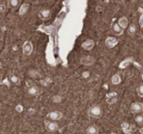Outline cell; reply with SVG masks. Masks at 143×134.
I'll list each match as a JSON object with an SVG mask.
<instances>
[{"mask_svg": "<svg viewBox=\"0 0 143 134\" xmlns=\"http://www.w3.org/2000/svg\"><path fill=\"white\" fill-rule=\"evenodd\" d=\"M102 114H103V111H102L101 107L98 105L92 106V107H90L89 110H88V116L91 117L98 118V117H102Z\"/></svg>", "mask_w": 143, "mask_h": 134, "instance_id": "obj_1", "label": "cell"}, {"mask_svg": "<svg viewBox=\"0 0 143 134\" xmlns=\"http://www.w3.org/2000/svg\"><path fill=\"white\" fill-rule=\"evenodd\" d=\"M33 51V45L30 41H26L23 45V54L25 56H30Z\"/></svg>", "mask_w": 143, "mask_h": 134, "instance_id": "obj_2", "label": "cell"}, {"mask_svg": "<svg viewBox=\"0 0 143 134\" xmlns=\"http://www.w3.org/2000/svg\"><path fill=\"white\" fill-rule=\"evenodd\" d=\"M130 112L132 114H140L143 112V103L134 102L130 106Z\"/></svg>", "mask_w": 143, "mask_h": 134, "instance_id": "obj_3", "label": "cell"}, {"mask_svg": "<svg viewBox=\"0 0 143 134\" xmlns=\"http://www.w3.org/2000/svg\"><path fill=\"white\" fill-rule=\"evenodd\" d=\"M45 128L47 129V131L49 132H55L57 131L59 126H58V123L56 121H48V120H45Z\"/></svg>", "mask_w": 143, "mask_h": 134, "instance_id": "obj_4", "label": "cell"}, {"mask_svg": "<svg viewBox=\"0 0 143 134\" xmlns=\"http://www.w3.org/2000/svg\"><path fill=\"white\" fill-rule=\"evenodd\" d=\"M47 117L49 119L53 120V121H57V120H60L63 117V114L59 111H53V112H50L48 114Z\"/></svg>", "mask_w": 143, "mask_h": 134, "instance_id": "obj_5", "label": "cell"}, {"mask_svg": "<svg viewBox=\"0 0 143 134\" xmlns=\"http://www.w3.org/2000/svg\"><path fill=\"white\" fill-rule=\"evenodd\" d=\"M121 127H122V130H123V132H124L125 134H131L132 130H133V129H132L133 128V126L130 125L128 123H125V121L122 123Z\"/></svg>", "mask_w": 143, "mask_h": 134, "instance_id": "obj_6", "label": "cell"}, {"mask_svg": "<svg viewBox=\"0 0 143 134\" xmlns=\"http://www.w3.org/2000/svg\"><path fill=\"white\" fill-rule=\"evenodd\" d=\"M94 61H95L94 58L91 57V56H86V57L81 58V60H80L81 64L85 65V66H90V65H92L93 63H94Z\"/></svg>", "mask_w": 143, "mask_h": 134, "instance_id": "obj_7", "label": "cell"}, {"mask_svg": "<svg viewBox=\"0 0 143 134\" xmlns=\"http://www.w3.org/2000/svg\"><path fill=\"white\" fill-rule=\"evenodd\" d=\"M118 44V40L115 37H108L106 39V45L109 48H113Z\"/></svg>", "mask_w": 143, "mask_h": 134, "instance_id": "obj_8", "label": "cell"}, {"mask_svg": "<svg viewBox=\"0 0 143 134\" xmlns=\"http://www.w3.org/2000/svg\"><path fill=\"white\" fill-rule=\"evenodd\" d=\"M112 30H113L114 33L117 35L123 34V32H124V29L121 28V26H120L119 23H114L113 27H112Z\"/></svg>", "mask_w": 143, "mask_h": 134, "instance_id": "obj_9", "label": "cell"}, {"mask_svg": "<svg viewBox=\"0 0 143 134\" xmlns=\"http://www.w3.org/2000/svg\"><path fill=\"white\" fill-rule=\"evenodd\" d=\"M28 94L30 96H36L37 94H39V89L34 85H30V87L28 88Z\"/></svg>", "mask_w": 143, "mask_h": 134, "instance_id": "obj_10", "label": "cell"}, {"mask_svg": "<svg viewBox=\"0 0 143 134\" xmlns=\"http://www.w3.org/2000/svg\"><path fill=\"white\" fill-rule=\"evenodd\" d=\"M82 48L85 49V50H91L93 47H94V41L93 40H86L85 42L82 43Z\"/></svg>", "mask_w": 143, "mask_h": 134, "instance_id": "obj_11", "label": "cell"}, {"mask_svg": "<svg viewBox=\"0 0 143 134\" xmlns=\"http://www.w3.org/2000/svg\"><path fill=\"white\" fill-rule=\"evenodd\" d=\"M120 26H121V28L122 29H126L127 28V25H128V21H127V19L125 17H122L121 19L119 20V22H118Z\"/></svg>", "mask_w": 143, "mask_h": 134, "instance_id": "obj_12", "label": "cell"}, {"mask_svg": "<svg viewBox=\"0 0 143 134\" xmlns=\"http://www.w3.org/2000/svg\"><path fill=\"white\" fill-rule=\"evenodd\" d=\"M86 134H98V127L96 125H90L86 128Z\"/></svg>", "mask_w": 143, "mask_h": 134, "instance_id": "obj_13", "label": "cell"}, {"mask_svg": "<svg viewBox=\"0 0 143 134\" xmlns=\"http://www.w3.org/2000/svg\"><path fill=\"white\" fill-rule=\"evenodd\" d=\"M111 81H112V83H113L114 85H118V84H120L121 81H122V78H121L120 75L117 74V75H114V76H112Z\"/></svg>", "mask_w": 143, "mask_h": 134, "instance_id": "obj_14", "label": "cell"}, {"mask_svg": "<svg viewBox=\"0 0 143 134\" xmlns=\"http://www.w3.org/2000/svg\"><path fill=\"white\" fill-rule=\"evenodd\" d=\"M28 10H29V4H28V3H25V4H23V5L21 6L20 11H19V14H20L21 16H23V15H25V14L28 12Z\"/></svg>", "mask_w": 143, "mask_h": 134, "instance_id": "obj_15", "label": "cell"}, {"mask_svg": "<svg viewBox=\"0 0 143 134\" xmlns=\"http://www.w3.org/2000/svg\"><path fill=\"white\" fill-rule=\"evenodd\" d=\"M131 62H132V59L131 58L126 59V60L123 61V62L120 64V68H121V69H125V68H126V67H128V65L130 64Z\"/></svg>", "mask_w": 143, "mask_h": 134, "instance_id": "obj_16", "label": "cell"}, {"mask_svg": "<svg viewBox=\"0 0 143 134\" xmlns=\"http://www.w3.org/2000/svg\"><path fill=\"white\" fill-rule=\"evenodd\" d=\"M9 79H10V81L12 82V83H14V84H19V83H20V78H19L17 76H15V75L10 76Z\"/></svg>", "mask_w": 143, "mask_h": 134, "instance_id": "obj_17", "label": "cell"}, {"mask_svg": "<svg viewBox=\"0 0 143 134\" xmlns=\"http://www.w3.org/2000/svg\"><path fill=\"white\" fill-rule=\"evenodd\" d=\"M135 123L139 125H143V115H138L135 117Z\"/></svg>", "mask_w": 143, "mask_h": 134, "instance_id": "obj_18", "label": "cell"}, {"mask_svg": "<svg viewBox=\"0 0 143 134\" xmlns=\"http://www.w3.org/2000/svg\"><path fill=\"white\" fill-rule=\"evenodd\" d=\"M29 76H30V77L35 78V77H37V76H39V72H38L36 70H30V71H29Z\"/></svg>", "mask_w": 143, "mask_h": 134, "instance_id": "obj_19", "label": "cell"}, {"mask_svg": "<svg viewBox=\"0 0 143 134\" xmlns=\"http://www.w3.org/2000/svg\"><path fill=\"white\" fill-rule=\"evenodd\" d=\"M135 32H136V27L134 25H130L128 28V33L130 35H133Z\"/></svg>", "mask_w": 143, "mask_h": 134, "instance_id": "obj_20", "label": "cell"}, {"mask_svg": "<svg viewBox=\"0 0 143 134\" xmlns=\"http://www.w3.org/2000/svg\"><path fill=\"white\" fill-rule=\"evenodd\" d=\"M51 100L53 103H60V102H62V97L60 95H54Z\"/></svg>", "mask_w": 143, "mask_h": 134, "instance_id": "obj_21", "label": "cell"}, {"mask_svg": "<svg viewBox=\"0 0 143 134\" xmlns=\"http://www.w3.org/2000/svg\"><path fill=\"white\" fill-rule=\"evenodd\" d=\"M49 15H50V12L48 11V10H43V11H41V13H40V16H41V18H43V19L48 18Z\"/></svg>", "mask_w": 143, "mask_h": 134, "instance_id": "obj_22", "label": "cell"}, {"mask_svg": "<svg viewBox=\"0 0 143 134\" xmlns=\"http://www.w3.org/2000/svg\"><path fill=\"white\" fill-rule=\"evenodd\" d=\"M137 94L139 97H143V84H141L140 86H138L137 88Z\"/></svg>", "mask_w": 143, "mask_h": 134, "instance_id": "obj_23", "label": "cell"}, {"mask_svg": "<svg viewBox=\"0 0 143 134\" xmlns=\"http://www.w3.org/2000/svg\"><path fill=\"white\" fill-rule=\"evenodd\" d=\"M118 98L117 97H112V98H107V103L108 104H114L117 102Z\"/></svg>", "mask_w": 143, "mask_h": 134, "instance_id": "obj_24", "label": "cell"}, {"mask_svg": "<svg viewBox=\"0 0 143 134\" xmlns=\"http://www.w3.org/2000/svg\"><path fill=\"white\" fill-rule=\"evenodd\" d=\"M10 5L12 7H17L19 5V0H10Z\"/></svg>", "mask_w": 143, "mask_h": 134, "instance_id": "obj_25", "label": "cell"}, {"mask_svg": "<svg viewBox=\"0 0 143 134\" xmlns=\"http://www.w3.org/2000/svg\"><path fill=\"white\" fill-rule=\"evenodd\" d=\"M23 110H24V108H23V106L22 105H18L17 107H16V111L18 112V113H22Z\"/></svg>", "mask_w": 143, "mask_h": 134, "instance_id": "obj_26", "label": "cell"}, {"mask_svg": "<svg viewBox=\"0 0 143 134\" xmlns=\"http://www.w3.org/2000/svg\"><path fill=\"white\" fill-rule=\"evenodd\" d=\"M112 97H117V93L116 92H111V93L107 94V98H112Z\"/></svg>", "mask_w": 143, "mask_h": 134, "instance_id": "obj_27", "label": "cell"}, {"mask_svg": "<svg viewBox=\"0 0 143 134\" xmlns=\"http://www.w3.org/2000/svg\"><path fill=\"white\" fill-rule=\"evenodd\" d=\"M4 9H5V6L3 5V4H0V12H3Z\"/></svg>", "mask_w": 143, "mask_h": 134, "instance_id": "obj_28", "label": "cell"}, {"mask_svg": "<svg viewBox=\"0 0 143 134\" xmlns=\"http://www.w3.org/2000/svg\"><path fill=\"white\" fill-rule=\"evenodd\" d=\"M82 76H84V77H88V76H89V72H88V71L84 72V74H82Z\"/></svg>", "mask_w": 143, "mask_h": 134, "instance_id": "obj_29", "label": "cell"}, {"mask_svg": "<svg viewBox=\"0 0 143 134\" xmlns=\"http://www.w3.org/2000/svg\"><path fill=\"white\" fill-rule=\"evenodd\" d=\"M139 133L143 134V126H142V127H140V129H139Z\"/></svg>", "mask_w": 143, "mask_h": 134, "instance_id": "obj_30", "label": "cell"}, {"mask_svg": "<svg viewBox=\"0 0 143 134\" xmlns=\"http://www.w3.org/2000/svg\"><path fill=\"white\" fill-rule=\"evenodd\" d=\"M2 81V74L0 72V82Z\"/></svg>", "mask_w": 143, "mask_h": 134, "instance_id": "obj_31", "label": "cell"}, {"mask_svg": "<svg viewBox=\"0 0 143 134\" xmlns=\"http://www.w3.org/2000/svg\"><path fill=\"white\" fill-rule=\"evenodd\" d=\"M141 76H142V79H143V70H142V68H141Z\"/></svg>", "mask_w": 143, "mask_h": 134, "instance_id": "obj_32", "label": "cell"}]
</instances>
